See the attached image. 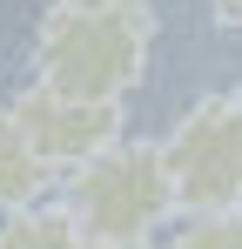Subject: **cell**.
<instances>
[{"instance_id": "9c48e42d", "label": "cell", "mask_w": 242, "mask_h": 249, "mask_svg": "<svg viewBox=\"0 0 242 249\" xmlns=\"http://www.w3.org/2000/svg\"><path fill=\"white\" fill-rule=\"evenodd\" d=\"M87 249H148V243H87Z\"/></svg>"}, {"instance_id": "6da1fadb", "label": "cell", "mask_w": 242, "mask_h": 249, "mask_svg": "<svg viewBox=\"0 0 242 249\" xmlns=\"http://www.w3.org/2000/svg\"><path fill=\"white\" fill-rule=\"evenodd\" d=\"M155 0H54L34 34V81L81 101H128L148 74Z\"/></svg>"}, {"instance_id": "52a82bcc", "label": "cell", "mask_w": 242, "mask_h": 249, "mask_svg": "<svg viewBox=\"0 0 242 249\" xmlns=\"http://www.w3.org/2000/svg\"><path fill=\"white\" fill-rule=\"evenodd\" d=\"M161 249H242V209H202V215H182V229Z\"/></svg>"}, {"instance_id": "7a4b0ae2", "label": "cell", "mask_w": 242, "mask_h": 249, "mask_svg": "<svg viewBox=\"0 0 242 249\" xmlns=\"http://www.w3.org/2000/svg\"><path fill=\"white\" fill-rule=\"evenodd\" d=\"M61 209L81 222L87 243H155V229L175 215V182L161 162V142L121 135L81 168H68Z\"/></svg>"}, {"instance_id": "ba28073f", "label": "cell", "mask_w": 242, "mask_h": 249, "mask_svg": "<svg viewBox=\"0 0 242 249\" xmlns=\"http://www.w3.org/2000/svg\"><path fill=\"white\" fill-rule=\"evenodd\" d=\"M208 14H215L222 27H242V0H208Z\"/></svg>"}, {"instance_id": "5b68a950", "label": "cell", "mask_w": 242, "mask_h": 249, "mask_svg": "<svg viewBox=\"0 0 242 249\" xmlns=\"http://www.w3.org/2000/svg\"><path fill=\"white\" fill-rule=\"evenodd\" d=\"M54 182H61V175L34 155V142L14 128V115H7V108H0V215L47 202V189H54Z\"/></svg>"}, {"instance_id": "277c9868", "label": "cell", "mask_w": 242, "mask_h": 249, "mask_svg": "<svg viewBox=\"0 0 242 249\" xmlns=\"http://www.w3.org/2000/svg\"><path fill=\"white\" fill-rule=\"evenodd\" d=\"M7 115H14V128L34 142V155L54 175H68V168H81L87 155H101L108 142H121L128 128H121V101H81V94H61V88H20L14 101H7Z\"/></svg>"}, {"instance_id": "8992f818", "label": "cell", "mask_w": 242, "mask_h": 249, "mask_svg": "<svg viewBox=\"0 0 242 249\" xmlns=\"http://www.w3.org/2000/svg\"><path fill=\"white\" fill-rule=\"evenodd\" d=\"M0 249H87V236L61 202H34L0 215Z\"/></svg>"}, {"instance_id": "3957f363", "label": "cell", "mask_w": 242, "mask_h": 249, "mask_svg": "<svg viewBox=\"0 0 242 249\" xmlns=\"http://www.w3.org/2000/svg\"><path fill=\"white\" fill-rule=\"evenodd\" d=\"M161 162L175 182V215L242 209V81L189 101L161 135Z\"/></svg>"}]
</instances>
